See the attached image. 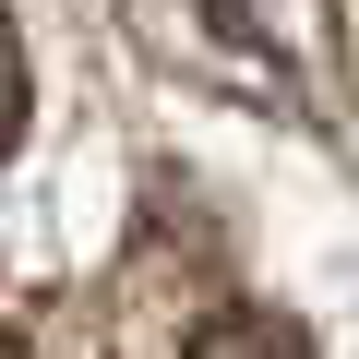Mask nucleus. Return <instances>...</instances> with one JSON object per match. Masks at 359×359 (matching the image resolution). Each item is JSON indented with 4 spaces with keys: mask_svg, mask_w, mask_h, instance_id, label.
Wrapping results in <instances>:
<instances>
[{
    "mask_svg": "<svg viewBox=\"0 0 359 359\" xmlns=\"http://www.w3.org/2000/svg\"><path fill=\"white\" fill-rule=\"evenodd\" d=\"M120 13L144 60H168L204 96H240L276 120L335 108V0H120Z\"/></svg>",
    "mask_w": 359,
    "mask_h": 359,
    "instance_id": "obj_1",
    "label": "nucleus"
},
{
    "mask_svg": "<svg viewBox=\"0 0 359 359\" xmlns=\"http://www.w3.org/2000/svg\"><path fill=\"white\" fill-rule=\"evenodd\" d=\"M25 120H36V84H25V36L0 25V156L25 144Z\"/></svg>",
    "mask_w": 359,
    "mask_h": 359,
    "instance_id": "obj_3",
    "label": "nucleus"
},
{
    "mask_svg": "<svg viewBox=\"0 0 359 359\" xmlns=\"http://www.w3.org/2000/svg\"><path fill=\"white\" fill-rule=\"evenodd\" d=\"M180 359H311V335L287 311H264V299H228V311H204L180 335Z\"/></svg>",
    "mask_w": 359,
    "mask_h": 359,
    "instance_id": "obj_2",
    "label": "nucleus"
}]
</instances>
